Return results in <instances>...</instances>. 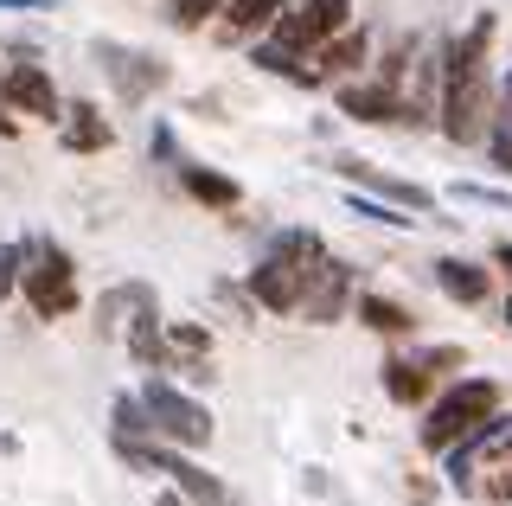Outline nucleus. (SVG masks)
<instances>
[{"mask_svg":"<svg viewBox=\"0 0 512 506\" xmlns=\"http://www.w3.org/2000/svg\"><path fill=\"white\" fill-rule=\"evenodd\" d=\"M493 33H500V20H493V13H474L468 33H455V39L442 45L436 129L455 141V148H474V141H487L493 97H500V77H493Z\"/></svg>","mask_w":512,"mask_h":506,"instance_id":"f257e3e1","label":"nucleus"},{"mask_svg":"<svg viewBox=\"0 0 512 506\" xmlns=\"http://www.w3.org/2000/svg\"><path fill=\"white\" fill-rule=\"evenodd\" d=\"M20 295L39 321H58V314H77L84 289H77V263L71 250L52 244V237H26V276H20Z\"/></svg>","mask_w":512,"mask_h":506,"instance_id":"f03ea898","label":"nucleus"},{"mask_svg":"<svg viewBox=\"0 0 512 506\" xmlns=\"http://www.w3.org/2000/svg\"><path fill=\"white\" fill-rule=\"evenodd\" d=\"M500 410V385L493 378H461V385H448L436 404H429V417H423V449L429 455H442V449H455L468 430H480V423Z\"/></svg>","mask_w":512,"mask_h":506,"instance_id":"7ed1b4c3","label":"nucleus"},{"mask_svg":"<svg viewBox=\"0 0 512 506\" xmlns=\"http://www.w3.org/2000/svg\"><path fill=\"white\" fill-rule=\"evenodd\" d=\"M141 410H148L154 436L173 442V449H205L212 442V410L192 398V391H180L173 378H148L141 385Z\"/></svg>","mask_w":512,"mask_h":506,"instance_id":"20e7f679","label":"nucleus"},{"mask_svg":"<svg viewBox=\"0 0 512 506\" xmlns=\"http://www.w3.org/2000/svg\"><path fill=\"white\" fill-rule=\"evenodd\" d=\"M346 26H352V0H295V7H282V20L269 26L263 39H276V45H288V52L314 58L320 45H327L333 33H346Z\"/></svg>","mask_w":512,"mask_h":506,"instance_id":"39448f33","label":"nucleus"},{"mask_svg":"<svg viewBox=\"0 0 512 506\" xmlns=\"http://www.w3.org/2000/svg\"><path fill=\"white\" fill-rule=\"evenodd\" d=\"M96 65H103V77L116 84L122 103H148L154 90H167L173 65L154 52H135V45H116V39H96Z\"/></svg>","mask_w":512,"mask_h":506,"instance_id":"423d86ee","label":"nucleus"},{"mask_svg":"<svg viewBox=\"0 0 512 506\" xmlns=\"http://www.w3.org/2000/svg\"><path fill=\"white\" fill-rule=\"evenodd\" d=\"M352 295H359V270L346 257H320L308 270V295H301V321L314 327H333L352 314Z\"/></svg>","mask_w":512,"mask_h":506,"instance_id":"0eeeda50","label":"nucleus"},{"mask_svg":"<svg viewBox=\"0 0 512 506\" xmlns=\"http://www.w3.org/2000/svg\"><path fill=\"white\" fill-rule=\"evenodd\" d=\"M301 295H308V270L269 250L263 263H250V302L263 314H301Z\"/></svg>","mask_w":512,"mask_h":506,"instance_id":"6e6552de","label":"nucleus"},{"mask_svg":"<svg viewBox=\"0 0 512 506\" xmlns=\"http://www.w3.org/2000/svg\"><path fill=\"white\" fill-rule=\"evenodd\" d=\"M0 97H7V109H20V116H39V122H58V116H64L52 71H45V65H32V58L7 65V77H0Z\"/></svg>","mask_w":512,"mask_h":506,"instance_id":"1a4fd4ad","label":"nucleus"},{"mask_svg":"<svg viewBox=\"0 0 512 506\" xmlns=\"http://www.w3.org/2000/svg\"><path fill=\"white\" fill-rule=\"evenodd\" d=\"M333 173H340V180H352V186H365L372 199L397 205V212H436V193H429V186H416V180L378 173V167H365V161H333Z\"/></svg>","mask_w":512,"mask_h":506,"instance_id":"9d476101","label":"nucleus"},{"mask_svg":"<svg viewBox=\"0 0 512 506\" xmlns=\"http://www.w3.org/2000/svg\"><path fill=\"white\" fill-rule=\"evenodd\" d=\"M340 116L346 122H391V129H404V90L384 84V77H352V84H340Z\"/></svg>","mask_w":512,"mask_h":506,"instance_id":"9b49d317","label":"nucleus"},{"mask_svg":"<svg viewBox=\"0 0 512 506\" xmlns=\"http://www.w3.org/2000/svg\"><path fill=\"white\" fill-rule=\"evenodd\" d=\"M436 289L461 308H480L493 295V270L487 263H468V257H436Z\"/></svg>","mask_w":512,"mask_h":506,"instance_id":"f8f14e48","label":"nucleus"},{"mask_svg":"<svg viewBox=\"0 0 512 506\" xmlns=\"http://www.w3.org/2000/svg\"><path fill=\"white\" fill-rule=\"evenodd\" d=\"M378 378H384V398H391L397 410H416V404H429V366L416 353H391L378 366Z\"/></svg>","mask_w":512,"mask_h":506,"instance_id":"ddd939ff","label":"nucleus"},{"mask_svg":"<svg viewBox=\"0 0 512 506\" xmlns=\"http://www.w3.org/2000/svg\"><path fill=\"white\" fill-rule=\"evenodd\" d=\"M141 308H160L154 282H116V289H103V302H96V334H122Z\"/></svg>","mask_w":512,"mask_h":506,"instance_id":"4468645a","label":"nucleus"},{"mask_svg":"<svg viewBox=\"0 0 512 506\" xmlns=\"http://www.w3.org/2000/svg\"><path fill=\"white\" fill-rule=\"evenodd\" d=\"M58 129H64V148L71 154H103L109 141H116V129H109V116L96 103H64Z\"/></svg>","mask_w":512,"mask_h":506,"instance_id":"2eb2a0df","label":"nucleus"},{"mask_svg":"<svg viewBox=\"0 0 512 506\" xmlns=\"http://www.w3.org/2000/svg\"><path fill=\"white\" fill-rule=\"evenodd\" d=\"M250 58H256V71L282 77V84H295V90H320V84H327L320 65H308L301 52H288V45H276V39H250Z\"/></svg>","mask_w":512,"mask_h":506,"instance_id":"dca6fc26","label":"nucleus"},{"mask_svg":"<svg viewBox=\"0 0 512 506\" xmlns=\"http://www.w3.org/2000/svg\"><path fill=\"white\" fill-rule=\"evenodd\" d=\"M180 186H186L199 205H212V212H237V205H244V186H237L231 173L199 167V161H180Z\"/></svg>","mask_w":512,"mask_h":506,"instance_id":"f3484780","label":"nucleus"},{"mask_svg":"<svg viewBox=\"0 0 512 506\" xmlns=\"http://www.w3.org/2000/svg\"><path fill=\"white\" fill-rule=\"evenodd\" d=\"M282 7H295V0H231V7L218 13V33L224 39H263L269 26L282 20Z\"/></svg>","mask_w":512,"mask_h":506,"instance_id":"a211bd4d","label":"nucleus"},{"mask_svg":"<svg viewBox=\"0 0 512 506\" xmlns=\"http://www.w3.org/2000/svg\"><path fill=\"white\" fill-rule=\"evenodd\" d=\"M365 58H372V33H365V26H346V33H333L314 52V65H320V77H352V71H365Z\"/></svg>","mask_w":512,"mask_h":506,"instance_id":"6ab92c4d","label":"nucleus"},{"mask_svg":"<svg viewBox=\"0 0 512 506\" xmlns=\"http://www.w3.org/2000/svg\"><path fill=\"white\" fill-rule=\"evenodd\" d=\"M352 314H359V327L391 334V340H410V334H416V308L391 302V295H352Z\"/></svg>","mask_w":512,"mask_h":506,"instance_id":"aec40b11","label":"nucleus"},{"mask_svg":"<svg viewBox=\"0 0 512 506\" xmlns=\"http://www.w3.org/2000/svg\"><path fill=\"white\" fill-rule=\"evenodd\" d=\"M167 481H173V487H180V494H186L192 506H237V500H231V487H224V481H218V474H212V468H192V462H186V449H180V455H173V468H167Z\"/></svg>","mask_w":512,"mask_h":506,"instance_id":"412c9836","label":"nucleus"},{"mask_svg":"<svg viewBox=\"0 0 512 506\" xmlns=\"http://www.w3.org/2000/svg\"><path fill=\"white\" fill-rule=\"evenodd\" d=\"M487 161L500 167V173H512V71L500 77V97H493V122H487Z\"/></svg>","mask_w":512,"mask_h":506,"instance_id":"4be33fe9","label":"nucleus"},{"mask_svg":"<svg viewBox=\"0 0 512 506\" xmlns=\"http://www.w3.org/2000/svg\"><path fill=\"white\" fill-rule=\"evenodd\" d=\"M474 494H487V500H512V430L487 449V462H480V481H474Z\"/></svg>","mask_w":512,"mask_h":506,"instance_id":"5701e85b","label":"nucleus"},{"mask_svg":"<svg viewBox=\"0 0 512 506\" xmlns=\"http://www.w3.org/2000/svg\"><path fill=\"white\" fill-rule=\"evenodd\" d=\"M269 250H276V257H288V263H301V270H314V263L327 257V237L308 231V225H282L276 237H269Z\"/></svg>","mask_w":512,"mask_h":506,"instance_id":"b1692460","label":"nucleus"},{"mask_svg":"<svg viewBox=\"0 0 512 506\" xmlns=\"http://www.w3.org/2000/svg\"><path fill=\"white\" fill-rule=\"evenodd\" d=\"M346 212H359V218H372V225H391V231H410V225H416V212H397V205H384V199H372V193H359V186H352V199H346Z\"/></svg>","mask_w":512,"mask_h":506,"instance_id":"393cba45","label":"nucleus"},{"mask_svg":"<svg viewBox=\"0 0 512 506\" xmlns=\"http://www.w3.org/2000/svg\"><path fill=\"white\" fill-rule=\"evenodd\" d=\"M109 436H154L148 410H141V391H122V398H116V417H109Z\"/></svg>","mask_w":512,"mask_h":506,"instance_id":"a878e982","label":"nucleus"},{"mask_svg":"<svg viewBox=\"0 0 512 506\" xmlns=\"http://www.w3.org/2000/svg\"><path fill=\"white\" fill-rule=\"evenodd\" d=\"M224 7H231V0H167V20L180 26V33H199V26L218 20Z\"/></svg>","mask_w":512,"mask_h":506,"instance_id":"bb28decb","label":"nucleus"},{"mask_svg":"<svg viewBox=\"0 0 512 506\" xmlns=\"http://www.w3.org/2000/svg\"><path fill=\"white\" fill-rule=\"evenodd\" d=\"M20 276H26V237L20 244H0V308L20 295Z\"/></svg>","mask_w":512,"mask_h":506,"instance_id":"cd10ccee","label":"nucleus"},{"mask_svg":"<svg viewBox=\"0 0 512 506\" xmlns=\"http://www.w3.org/2000/svg\"><path fill=\"white\" fill-rule=\"evenodd\" d=\"M148 154H154L160 167H173V173H180V161H186V154H180V141H173V129H167V122H154V135H148Z\"/></svg>","mask_w":512,"mask_h":506,"instance_id":"c85d7f7f","label":"nucleus"},{"mask_svg":"<svg viewBox=\"0 0 512 506\" xmlns=\"http://www.w3.org/2000/svg\"><path fill=\"white\" fill-rule=\"evenodd\" d=\"M429 366V378H448L455 366H468V359H461V346H423V353H416Z\"/></svg>","mask_w":512,"mask_h":506,"instance_id":"c756f323","label":"nucleus"},{"mask_svg":"<svg viewBox=\"0 0 512 506\" xmlns=\"http://www.w3.org/2000/svg\"><path fill=\"white\" fill-rule=\"evenodd\" d=\"M455 199H468V205H493V212H512V199H506V193H493V186H474V180H461V186H455Z\"/></svg>","mask_w":512,"mask_h":506,"instance_id":"7c9ffc66","label":"nucleus"},{"mask_svg":"<svg viewBox=\"0 0 512 506\" xmlns=\"http://www.w3.org/2000/svg\"><path fill=\"white\" fill-rule=\"evenodd\" d=\"M52 0H0V13H45Z\"/></svg>","mask_w":512,"mask_h":506,"instance_id":"2f4dec72","label":"nucleus"},{"mask_svg":"<svg viewBox=\"0 0 512 506\" xmlns=\"http://www.w3.org/2000/svg\"><path fill=\"white\" fill-rule=\"evenodd\" d=\"M154 506H192V500L180 494V487H167V494H154Z\"/></svg>","mask_w":512,"mask_h":506,"instance_id":"473e14b6","label":"nucleus"},{"mask_svg":"<svg viewBox=\"0 0 512 506\" xmlns=\"http://www.w3.org/2000/svg\"><path fill=\"white\" fill-rule=\"evenodd\" d=\"M493 263H500V270L512 276V244H493Z\"/></svg>","mask_w":512,"mask_h":506,"instance_id":"72a5a7b5","label":"nucleus"},{"mask_svg":"<svg viewBox=\"0 0 512 506\" xmlns=\"http://www.w3.org/2000/svg\"><path fill=\"white\" fill-rule=\"evenodd\" d=\"M0 77H7V71H0ZM13 135V116H7V97H0V141H7Z\"/></svg>","mask_w":512,"mask_h":506,"instance_id":"f704fd0d","label":"nucleus"},{"mask_svg":"<svg viewBox=\"0 0 512 506\" xmlns=\"http://www.w3.org/2000/svg\"><path fill=\"white\" fill-rule=\"evenodd\" d=\"M500 321H506V334H512V295H506V302H500Z\"/></svg>","mask_w":512,"mask_h":506,"instance_id":"c9c22d12","label":"nucleus"}]
</instances>
